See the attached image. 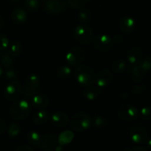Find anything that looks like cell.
I'll return each instance as SVG.
<instances>
[{
    "instance_id": "6da1fadb",
    "label": "cell",
    "mask_w": 151,
    "mask_h": 151,
    "mask_svg": "<svg viewBox=\"0 0 151 151\" xmlns=\"http://www.w3.org/2000/svg\"><path fill=\"white\" fill-rule=\"evenodd\" d=\"M75 78L81 85L91 86L95 81V75L92 69L86 66H80L75 69Z\"/></svg>"
},
{
    "instance_id": "7a4b0ae2",
    "label": "cell",
    "mask_w": 151,
    "mask_h": 151,
    "mask_svg": "<svg viewBox=\"0 0 151 151\" xmlns=\"http://www.w3.org/2000/svg\"><path fill=\"white\" fill-rule=\"evenodd\" d=\"M29 111L30 105L25 100L16 102L10 108V114L16 119H24L29 115Z\"/></svg>"
},
{
    "instance_id": "3957f363",
    "label": "cell",
    "mask_w": 151,
    "mask_h": 151,
    "mask_svg": "<svg viewBox=\"0 0 151 151\" xmlns=\"http://www.w3.org/2000/svg\"><path fill=\"white\" fill-rule=\"evenodd\" d=\"M70 127L76 131H82L88 129L91 124V119L88 114L78 113L71 119Z\"/></svg>"
},
{
    "instance_id": "277c9868",
    "label": "cell",
    "mask_w": 151,
    "mask_h": 151,
    "mask_svg": "<svg viewBox=\"0 0 151 151\" xmlns=\"http://www.w3.org/2000/svg\"><path fill=\"white\" fill-rule=\"evenodd\" d=\"M75 38L82 44H89L94 40V32L87 25H78L75 29Z\"/></svg>"
},
{
    "instance_id": "5b68a950",
    "label": "cell",
    "mask_w": 151,
    "mask_h": 151,
    "mask_svg": "<svg viewBox=\"0 0 151 151\" xmlns=\"http://www.w3.org/2000/svg\"><path fill=\"white\" fill-rule=\"evenodd\" d=\"M85 50L80 47L71 49L66 56V63L71 66H78L83 61L85 58Z\"/></svg>"
},
{
    "instance_id": "8992f818",
    "label": "cell",
    "mask_w": 151,
    "mask_h": 151,
    "mask_svg": "<svg viewBox=\"0 0 151 151\" xmlns=\"http://www.w3.org/2000/svg\"><path fill=\"white\" fill-rule=\"evenodd\" d=\"M40 86V78L36 74H31L27 79L24 94L27 97L32 98L38 94Z\"/></svg>"
},
{
    "instance_id": "52a82bcc",
    "label": "cell",
    "mask_w": 151,
    "mask_h": 151,
    "mask_svg": "<svg viewBox=\"0 0 151 151\" xmlns=\"http://www.w3.org/2000/svg\"><path fill=\"white\" fill-rule=\"evenodd\" d=\"M130 137L133 142L142 144L147 139V131L141 123H135L130 129Z\"/></svg>"
},
{
    "instance_id": "ba28073f",
    "label": "cell",
    "mask_w": 151,
    "mask_h": 151,
    "mask_svg": "<svg viewBox=\"0 0 151 151\" xmlns=\"http://www.w3.org/2000/svg\"><path fill=\"white\" fill-rule=\"evenodd\" d=\"M117 114L121 119L127 122L135 120L139 114L137 108L128 104L122 105L118 109Z\"/></svg>"
},
{
    "instance_id": "9c48e42d",
    "label": "cell",
    "mask_w": 151,
    "mask_h": 151,
    "mask_svg": "<svg viewBox=\"0 0 151 151\" xmlns=\"http://www.w3.org/2000/svg\"><path fill=\"white\" fill-rule=\"evenodd\" d=\"M22 91V84L17 81H12L6 86L4 88V97L10 100L17 99Z\"/></svg>"
},
{
    "instance_id": "30bf717a",
    "label": "cell",
    "mask_w": 151,
    "mask_h": 151,
    "mask_svg": "<svg viewBox=\"0 0 151 151\" xmlns=\"http://www.w3.org/2000/svg\"><path fill=\"white\" fill-rule=\"evenodd\" d=\"M94 47L100 51H108L113 46V38L106 34L98 35L94 38Z\"/></svg>"
},
{
    "instance_id": "8fae6325",
    "label": "cell",
    "mask_w": 151,
    "mask_h": 151,
    "mask_svg": "<svg viewBox=\"0 0 151 151\" xmlns=\"http://www.w3.org/2000/svg\"><path fill=\"white\" fill-rule=\"evenodd\" d=\"M46 10L51 13H59L64 11L66 7L65 0H45Z\"/></svg>"
},
{
    "instance_id": "7c38bea8",
    "label": "cell",
    "mask_w": 151,
    "mask_h": 151,
    "mask_svg": "<svg viewBox=\"0 0 151 151\" xmlns=\"http://www.w3.org/2000/svg\"><path fill=\"white\" fill-rule=\"evenodd\" d=\"M112 80V74L109 69H103L95 77V81L98 87L103 88L110 83Z\"/></svg>"
},
{
    "instance_id": "4fadbf2b",
    "label": "cell",
    "mask_w": 151,
    "mask_h": 151,
    "mask_svg": "<svg viewBox=\"0 0 151 151\" xmlns=\"http://www.w3.org/2000/svg\"><path fill=\"white\" fill-rule=\"evenodd\" d=\"M135 20L131 16H124L119 22V29L123 33L128 34L135 28Z\"/></svg>"
},
{
    "instance_id": "5bb4252c",
    "label": "cell",
    "mask_w": 151,
    "mask_h": 151,
    "mask_svg": "<svg viewBox=\"0 0 151 151\" xmlns=\"http://www.w3.org/2000/svg\"><path fill=\"white\" fill-rule=\"evenodd\" d=\"M143 59V53L140 49L134 47L129 50L128 53V60L133 66L138 65Z\"/></svg>"
},
{
    "instance_id": "9a60e30c",
    "label": "cell",
    "mask_w": 151,
    "mask_h": 151,
    "mask_svg": "<svg viewBox=\"0 0 151 151\" xmlns=\"http://www.w3.org/2000/svg\"><path fill=\"white\" fill-rule=\"evenodd\" d=\"M56 144V137L54 134H46L41 140V147L44 150L50 151L55 148Z\"/></svg>"
},
{
    "instance_id": "2e32d148",
    "label": "cell",
    "mask_w": 151,
    "mask_h": 151,
    "mask_svg": "<svg viewBox=\"0 0 151 151\" xmlns=\"http://www.w3.org/2000/svg\"><path fill=\"white\" fill-rule=\"evenodd\" d=\"M52 122L53 125L58 127L65 126L69 122V117L66 114L63 112H56L52 116Z\"/></svg>"
},
{
    "instance_id": "e0dca14e",
    "label": "cell",
    "mask_w": 151,
    "mask_h": 151,
    "mask_svg": "<svg viewBox=\"0 0 151 151\" xmlns=\"http://www.w3.org/2000/svg\"><path fill=\"white\" fill-rule=\"evenodd\" d=\"M11 18L15 24H22L24 23L27 19V13L24 9H16L12 13Z\"/></svg>"
},
{
    "instance_id": "ac0fdd59",
    "label": "cell",
    "mask_w": 151,
    "mask_h": 151,
    "mask_svg": "<svg viewBox=\"0 0 151 151\" xmlns=\"http://www.w3.org/2000/svg\"><path fill=\"white\" fill-rule=\"evenodd\" d=\"M100 90L97 86H89L86 87L83 91V95L84 96L85 98H86L88 100H94L96 98H97L100 95Z\"/></svg>"
},
{
    "instance_id": "d6986e66",
    "label": "cell",
    "mask_w": 151,
    "mask_h": 151,
    "mask_svg": "<svg viewBox=\"0 0 151 151\" xmlns=\"http://www.w3.org/2000/svg\"><path fill=\"white\" fill-rule=\"evenodd\" d=\"M32 103L35 107L38 109H44L48 106L49 100L45 96L37 94L32 98Z\"/></svg>"
},
{
    "instance_id": "ffe728a7",
    "label": "cell",
    "mask_w": 151,
    "mask_h": 151,
    "mask_svg": "<svg viewBox=\"0 0 151 151\" xmlns=\"http://www.w3.org/2000/svg\"><path fill=\"white\" fill-rule=\"evenodd\" d=\"M49 117H50V115L46 111H38L32 116V121L34 123L37 125H41V124L46 123L48 121Z\"/></svg>"
},
{
    "instance_id": "44dd1931",
    "label": "cell",
    "mask_w": 151,
    "mask_h": 151,
    "mask_svg": "<svg viewBox=\"0 0 151 151\" xmlns=\"http://www.w3.org/2000/svg\"><path fill=\"white\" fill-rule=\"evenodd\" d=\"M74 138V133L71 131H65L59 135L58 142L60 145H65L72 141Z\"/></svg>"
},
{
    "instance_id": "7402d4cb",
    "label": "cell",
    "mask_w": 151,
    "mask_h": 151,
    "mask_svg": "<svg viewBox=\"0 0 151 151\" xmlns=\"http://www.w3.org/2000/svg\"><path fill=\"white\" fill-rule=\"evenodd\" d=\"M27 140L32 145L35 147H41L42 138L41 135L36 131H30L27 134Z\"/></svg>"
},
{
    "instance_id": "603a6c76",
    "label": "cell",
    "mask_w": 151,
    "mask_h": 151,
    "mask_svg": "<svg viewBox=\"0 0 151 151\" xmlns=\"http://www.w3.org/2000/svg\"><path fill=\"white\" fill-rule=\"evenodd\" d=\"M14 62V58L9 52H3L0 55V63L4 67L10 68Z\"/></svg>"
},
{
    "instance_id": "cb8c5ba5",
    "label": "cell",
    "mask_w": 151,
    "mask_h": 151,
    "mask_svg": "<svg viewBox=\"0 0 151 151\" xmlns=\"http://www.w3.org/2000/svg\"><path fill=\"white\" fill-rule=\"evenodd\" d=\"M145 72L142 70L139 65L133 66L131 68V77L135 82H140L143 79Z\"/></svg>"
},
{
    "instance_id": "d4e9b609",
    "label": "cell",
    "mask_w": 151,
    "mask_h": 151,
    "mask_svg": "<svg viewBox=\"0 0 151 151\" xmlns=\"http://www.w3.org/2000/svg\"><path fill=\"white\" fill-rule=\"evenodd\" d=\"M22 44L19 41H14L10 47L9 53L13 58H16L22 53Z\"/></svg>"
},
{
    "instance_id": "484cf974",
    "label": "cell",
    "mask_w": 151,
    "mask_h": 151,
    "mask_svg": "<svg viewBox=\"0 0 151 151\" xmlns=\"http://www.w3.org/2000/svg\"><path fill=\"white\" fill-rule=\"evenodd\" d=\"M91 18V13L89 10L88 9H83L81 10L78 14V19L82 23H86L89 22Z\"/></svg>"
},
{
    "instance_id": "4316f807",
    "label": "cell",
    "mask_w": 151,
    "mask_h": 151,
    "mask_svg": "<svg viewBox=\"0 0 151 151\" xmlns=\"http://www.w3.org/2000/svg\"><path fill=\"white\" fill-rule=\"evenodd\" d=\"M138 65L145 73L150 71L151 69V56L149 55L145 58Z\"/></svg>"
},
{
    "instance_id": "83f0119b",
    "label": "cell",
    "mask_w": 151,
    "mask_h": 151,
    "mask_svg": "<svg viewBox=\"0 0 151 151\" xmlns=\"http://www.w3.org/2000/svg\"><path fill=\"white\" fill-rule=\"evenodd\" d=\"M112 69L116 72H122L127 69V63L124 60H119L115 61L112 65Z\"/></svg>"
},
{
    "instance_id": "f1b7e54d",
    "label": "cell",
    "mask_w": 151,
    "mask_h": 151,
    "mask_svg": "<svg viewBox=\"0 0 151 151\" xmlns=\"http://www.w3.org/2000/svg\"><path fill=\"white\" fill-rule=\"evenodd\" d=\"M71 74V69L70 67L67 66H60L57 71V75L61 79H65L67 78Z\"/></svg>"
},
{
    "instance_id": "f546056e",
    "label": "cell",
    "mask_w": 151,
    "mask_h": 151,
    "mask_svg": "<svg viewBox=\"0 0 151 151\" xmlns=\"http://www.w3.org/2000/svg\"><path fill=\"white\" fill-rule=\"evenodd\" d=\"M93 124L97 128H103L107 125V120L102 116H95L93 119Z\"/></svg>"
},
{
    "instance_id": "4dcf8cb0",
    "label": "cell",
    "mask_w": 151,
    "mask_h": 151,
    "mask_svg": "<svg viewBox=\"0 0 151 151\" xmlns=\"http://www.w3.org/2000/svg\"><path fill=\"white\" fill-rule=\"evenodd\" d=\"M20 127L19 126V125L16 123H13L9 127L8 134L10 137L14 138V137H16L17 136H19V134H20Z\"/></svg>"
},
{
    "instance_id": "1f68e13d",
    "label": "cell",
    "mask_w": 151,
    "mask_h": 151,
    "mask_svg": "<svg viewBox=\"0 0 151 151\" xmlns=\"http://www.w3.org/2000/svg\"><path fill=\"white\" fill-rule=\"evenodd\" d=\"M140 116H141L142 119H151V107L150 106H145L142 109H141L139 113Z\"/></svg>"
},
{
    "instance_id": "d6a6232c",
    "label": "cell",
    "mask_w": 151,
    "mask_h": 151,
    "mask_svg": "<svg viewBox=\"0 0 151 151\" xmlns=\"http://www.w3.org/2000/svg\"><path fill=\"white\" fill-rule=\"evenodd\" d=\"M25 6L29 10L34 11L39 7L40 1L39 0H26L25 1Z\"/></svg>"
},
{
    "instance_id": "836d02e7",
    "label": "cell",
    "mask_w": 151,
    "mask_h": 151,
    "mask_svg": "<svg viewBox=\"0 0 151 151\" xmlns=\"http://www.w3.org/2000/svg\"><path fill=\"white\" fill-rule=\"evenodd\" d=\"M10 45L9 39L4 35H0V51L5 52Z\"/></svg>"
},
{
    "instance_id": "e575fe53",
    "label": "cell",
    "mask_w": 151,
    "mask_h": 151,
    "mask_svg": "<svg viewBox=\"0 0 151 151\" xmlns=\"http://www.w3.org/2000/svg\"><path fill=\"white\" fill-rule=\"evenodd\" d=\"M67 1L68 3L69 4V5H70L72 8L78 9L83 7L88 0H67Z\"/></svg>"
},
{
    "instance_id": "d590c367",
    "label": "cell",
    "mask_w": 151,
    "mask_h": 151,
    "mask_svg": "<svg viewBox=\"0 0 151 151\" xmlns=\"http://www.w3.org/2000/svg\"><path fill=\"white\" fill-rule=\"evenodd\" d=\"M5 76L8 80L14 79L16 78V72L13 69H8L7 71H6Z\"/></svg>"
},
{
    "instance_id": "8d00e7d4",
    "label": "cell",
    "mask_w": 151,
    "mask_h": 151,
    "mask_svg": "<svg viewBox=\"0 0 151 151\" xmlns=\"http://www.w3.org/2000/svg\"><path fill=\"white\" fill-rule=\"evenodd\" d=\"M144 91V86H136L133 88L132 91L134 94H140Z\"/></svg>"
},
{
    "instance_id": "74e56055",
    "label": "cell",
    "mask_w": 151,
    "mask_h": 151,
    "mask_svg": "<svg viewBox=\"0 0 151 151\" xmlns=\"http://www.w3.org/2000/svg\"><path fill=\"white\" fill-rule=\"evenodd\" d=\"M16 151H35V150H34L32 147H29V146L27 145H22L18 147V148L16 150Z\"/></svg>"
},
{
    "instance_id": "f35d334b",
    "label": "cell",
    "mask_w": 151,
    "mask_h": 151,
    "mask_svg": "<svg viewBox=\"0 0 151 151\" xmlns=\"http://www.w3.org/2000/svg\"><path fill=\"white\" fill-rule=\"evenodd\" d=\"M4 128H5L4 122L3 121V119H1V118H0V134H1L3 132H4Z\"/></svg>"
},
{
    "instance_id": "ab89813d",
    "label": "cell",
    "mask_w": 151,
    "mask_h": 151,
    "mask_svg": "<svg viewBox=\"0 0 151 151\" xmlns=\"http://www.w3.org/2000/svg\"><path fill=\"white\" fill-rule=\"evenodd\" d=\"M131 151H147V150L143 147H136L133 148Z\"/></svg>"
},
{
    "instance_id": "60d3db41",
    "label": "cell",
    "mask_w": 151,
    "mask_h": 151,
    "mask_svg": "<svg viewBox=\"0 0 151 151\" xmlns=\"http://www.w3.org/2000/svg\"><path fill=\"white\" fill-rule=\"evenodd\" d=\"M146 140H147V142H146V143H147V146L149 147V148L151 149V138Z\"/></svg>"
},
{
    "instance_id": "b9f144b4",
    "label": "cell",
    "mask_w": 151,
    "mask_h": 151,
    "mask_svg": "<svg viewBox=\"0 0 151 151\" xmlns=\"http://www.w3.org/2000/svg\"><path fill=\"white\" fill-rule=\"evenodd\" d=\"M2 27H3V19H2V17L0 16V30L1 29Z\"/></svg>"
},
{
    "instance_id": "7bdbcfd3",
    "label": "cell",
    "mask_w": 151,
    "mask_h": 151,
    "mask_svg": "<svg viewBox=\"0 0 151 151\" xmlns=\"http://www.w3.org/2000/svg\"><path fill=\"white\" fill-rule=\"evenodd\" d=\"M3 73H4V72H3L2 68H1V66H0V79H1V77H2Z\"/></svg>"
}]
</instances>
